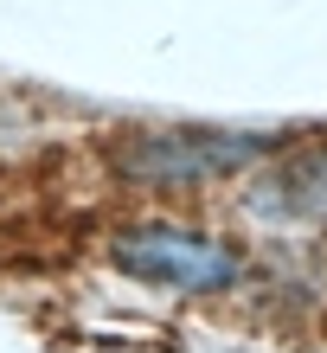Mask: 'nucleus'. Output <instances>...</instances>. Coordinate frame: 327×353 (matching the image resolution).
I'll use <instances>...</instances> for the list:
<instances>
[{
  "label": "nucleus",
  "instance_id": "nucleus-1",
  "mask_svg": "<svg viewBox=\"0 0 327 353\" xmlns=\"http://www.w3.org/2000/svg\"><path fill=\"white\" fill-rule=\"evenodd\" d=\"M103 263L116 270L122 283H141L154 296H187V302H206V296H231L244 283V244L231 232H212V225H193L180 212H141V219H122L103 232Z\"/></svg>",
  "mask_w": 327,
  "mask_h": 353
},
{
  "label": "nucleus",
  "instance_id": "nucleus-2",
  "mask_svg": "<svg viewBox=\"0 0 327 353\" xmlns=\"http://www.w3.org/2000/svg\"><path fill=\"white\" fill-rule=\"evenodd\" d=\"M270 154H282V135H251V129H122L109 141L116 180L154 199H187L206 186H224L263 168Z\"/></svg>",
  "mask_w": 327,
  "mask_h": 353
}]
</instances>
